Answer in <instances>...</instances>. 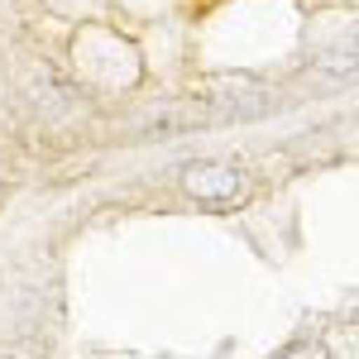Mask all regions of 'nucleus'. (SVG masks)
<instances>
[{
	"instance_id": "obj_1",
	"label": "nucleus",
	"mask_w": 359,
	"mask_h": 359,
	"mask_svg": "<svg viewBox=\"0 0 359 359\" xmlns=\"http://www.w3.org/2000/svg\"><path fill=\"white\" fill-rule=\"evenodd\" d=\"M182 192L201 206H235V201H245L249 182L230 163H187L182 168Z\"/></svg>"
},
{
	"instance_id": "obj_2",
	"label": "nucleus",
	"mask_w": 359,
	"mask_h": 359,
	"mask_svg": "<svg viewBox=\"0 0 359 359\" xmlns=\"http://www.w3.org/2000/svg\"><path fill=\"white\" fill-rule=\"evenodd\" d=\"M283 359H331V350L326 345H302V350H292V355H283Z\"/></svg>"
}]
</instances>
